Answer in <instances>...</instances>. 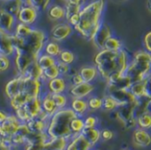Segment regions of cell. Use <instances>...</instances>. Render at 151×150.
<instances>
[{
    "instance_id": "obj_1",
    "label": "cell",
    "mask_w": 151,
    "mask_h": 150,
    "mask_svg": "<svg viewBox=\"0 0 151 150\" xmlns=\"http://www.w3.org/2000/svg\"><path fill=\"white\" fill-rule=\"evenodd\" d=\"M94 62L99 75L107 82L124 74L130 63L128 55L124 49L116 51L100 50L95 56Z\"/></svg>"
},
{
    "instance_id": "obj_2",
    "label": "cell",
    "mask_w": 151,
    "mask_h": 150,
    "mask_svg": "<svg viewBox=\"0 0 151 150\" xmlns=\"http://www.w3.org/2000/svg\"><path fill=\"white\" fill-rule=\"evenodd\" d=\"M105 6V0H93L86 3L80 11L79 23L73 27L81 36L92 41L101 23Z\"/></svg>"
},
{
    "instance_id": "obj_3",
    "label": "cell",
    "mask_w": 151,
    "mask_h": 150,
    "mask_svg": "<svg viewBox=\"0 0 151 150\" xmlns=\"http://www.w3.org/2000/svg\"><path fill=\"white\" fill-rule=\"evenodd\" d=\"M12 41L15 52L23 51L37 59L43 51L44 45L48 41V35L44 30L34 27L31 33L25 38H20L12 34Z\"/></svg>"
},
{
    "instance_id": "obj_4",
    "label": "cell",
    "mask_w": 151,
    "mask_h": 150,
    "mask_svg": "<svg viewBox=\"0 0 151 150\" xmlns=\"http://www.w3.org/2000/svg\"><path fill=\"white\" fill-rule=\"evenodd\" d=\"M77 115L70 108L65 107L58 110L54 115L50 117L46 133L50 138L63 137L70 140L73 137L71 131V121Z\"/></svg>"
},
{
    "instance_id": "obj_5",
    "label": "cell",
    "mask_w": 151,
    "mask_h": 150,
    "mask_svg": "<svg viewBox=\"0 0 151 150\" xmlns=\"http://www.w3.org/2000/svg\"><path fill=\"white\" fill-rule=\"evenodd\" d=\"M151 72V54L147 50L136 51L134 59L129 63L126 74L134 82L142 81Z\"/></svg>"
},
{
    "instance_id": "obj_6",
    "label": "cell",
    "mask_w": 151,
    "mask_h": 150,
    "mask_svg": "<svg viewBox=\"0 0 151 150\" xmlns=\"http://www.w3.org/2000/svg\"><path fill=\"white\" fill-rule=\"evenodd\" d=\"M73 31H74L73 27L65 20L58 22L50 29V40L58 42H64L73 34Z\"/></svg>"
},
{
    "instance_id": "obj_7",
    "label": "cell",
    "mask_w": 151,
    "mask_h": 150,
    "mask_svg": "<svg viewBox=\"0 0 151 150\" xmlns=\"http://www.w3.org/2000/svg\"><path fill=\"white\" fill-rule=\"evenodd\" d=\"M39 14L40 12L34 7L24 4L20 9L19 12L18 13V15L16 16V19L19 23L34 27V25L38 20Z\"/></svg>"
},
{
    "instance_id": "obj_8",
    "label": "cell",
    "mask_w": 151,
    "mask_h": 150,
    "mask_svg": "<svg viewBox=\"0 0 151 150\" xmlns=\"http://www.w3.org/2000/svg\"><path fill=\"white\" fill-rule=\"evenodd\" d=\"M14 68L17 72V75H24L25 72L28 68V66L37 59H35L31 55L23 52V51H16L14 54Z\"/></svg>"
},
{
    "instance_id": "obj_9",
    "label": "cell",
    "mask_w": 151,
    "mask_h": 150,
    "mask_svg": "<svg viewBox=\"0 0 151 150\" xmlns=\"http://www.w3.org/2000/svg\"><path fill=\"white\" fill-rule=\"evenodd\" d=\"M95 90V85L93 83L82 82L79 85L69 86L67 89L68 95L72 98H84L90 96Z\"/></svg>"
},
{
    "instance_id": "obj_10",
    "label": "cell",
    "mask_w": 151,
    "mask_h": 150,
    "mask_svg": "<svg viewBox=\"0 0 151 150\" xmlns=\"http://www.w3.org/2000/svg\"><path fill=\"white\" fill-rule=\"evenodd\" d=\"M50 117L45 113L43 111H41V113L30 119L27 123H26L30 130V132H35V133H44L47 130L49 122H50Z\"/></svg>"
},
{
    "instance_id": "obj_11",
    "label": "cell",
    "mask_w": 151,
    "mask_h": 150,
    "mask_svg": "<svg viewBox=\"0 0 151 150\" xmlns=\"http://www.w3.org/2000/svg\"><path fill=\"white\" fill-rule=\"evenodd\" d=\"M107 95L113 97L119 103V106L136 101V98L129 89H117L107 85Z\"/></svg>"
},
{
    "instance_id": "obj_12",
    "label": "cell",
    "mask_w": 151,
    "mask_h": 150,
    "mask_svg": "<svg viewBox=\"0 0 151 150\" xmlns=\"http://www.w3.org/2000/svg\"><path fill=\"white\" fill-rule=\"evenodd\" d=\"M69 88L68 80L65 77L58 76L44 83V89L52 94H61L67 92Z\"/></svg>"
},
{
    "instance_id": "obj_13",
    "label": "cell",
    "mask_w": 151,
    "mask_h": 150,
    "mask_svg": "<svg viewBox=\"0 0 151 150\" xmlns=\"http://www.w3.org/2000/svg\"><path fill=\"white\" fill-rule=\"evenodd\" d=\"M17 24L16 17L0 7V33L12 34Z\"/></svg>"
},
{
    "instance_id": "obj_14",
    "label": "cell",
    "mask_w": 151,
    "mask_h": 150,
    "mask_svg": "<svg viewBox=\"0 0 151 150\" xmlns=\"http://www.w3.org/2000/svg\"><path fill=\"white\" fill-rule=\"evenodd\" d=\"M111 36H112V33H111V29L110 26H108L104 22H102L98 30L96 31L92 42H93L94 45L100 50L104 48V44H105L106 41Z\"/></svg>"
},
{
    "instance_id": "obj_15",
    "label": "cell",
    "mask_w": 151,
    "mask_h": 150,
    "mask_svg": "<svg viewBox=\"0 0 151 150\" xmlns=\"http://www.w3.org/2000/svg\"><path fill=\"white\" fill-rule=\"evenodd\" d=\"M30 133V130L26 123H21L17 131L11 136V142L13 149L20 150L19 149H23L26 144V138L27 134Z\"/></svg>"
},
{
    "instance_id": "obj_16",
    "label": "cell",
    "mask_w": 151,
    "mask_h": 150,
    "mask_svg": "<svg viewBox=\"0 0 151 150\" xmlns=\"http://www.w3.org/2000/svg\"><path fill=\"white\" fill-rule=\"evenodd\" d=\"M21 122L16 117L15 114H9L8 118L1 123L0 134L4 137H11L19 128Z\"/></svg>"
},
{
    "instance_id": "obj_17",
    "label": "cell",
    "mask_w": 151,
    "mask_h": 150,
    "mask_svg": "<svg viewBox=\"0 0 151 150\" xmlns=\"http://www.w3.org/2000/svg\"><path fill=\"white\" fill-rule=\"evenodd\" d=\"M136 103H137V99H136V101H134L133 103H128L126 104L119 105L116 109L117 118L124 124L126 121H127L128 119L134 117V108L136 106Z\"/></svg>"
},
{
    "instance_id": "obj_18",
    "label": "cell",
    "mask_w": 151,
    "mask_h": 150,
    "mask_svg": "<svg viewBox=\"0 0 151 150\" xmlns=\"http://www.w3.org/2000/svg\"><path fill=\"white\" fill-rule=\"evenodd\" d=\"M21 80L22 76L21 75H16L12 79H11L4 87V94L6 97L11 100L14 96L18 95L20 93L21 89Z\"/></svg>"
},
{
    "instance_id": "obj_19",
    "label": "cell",
    "mask_w": 151,
    "mask_h": 150,
    "mask_svg": "<svg viewBox=\"0 0 151 150\" xmlns=\"http://www.w3.org/2000/svg\"><path fill=\"white\" fill-rule=\"evenodd\" d=\"M41 97H42V95L35 97V98H33L22 106L23 110L26 111V113L27 114V116L29 117L30 119L37 117L41 113V111H42V98Z\"/></svg>"
},
{
    "instance_id": "obj_20",
    "label": "cell",
    "mask_w": 151,
    "mask_h": 150,
    "mask_svg": "<svg viewBox=\"0 0 151 150\" xmlns=\"http://www.w3.org/2000/svg\"><path fill=\"white\" fill-rule=\"evenodd\" d=\"M93 147L81 133L73 135L68 141L65 150H90Z\"/></svg>"
},
{
    "instance_id": "obj_21",
    "label": "cell",
    "mask_w": 151,
    "mask_h": 150,
    "mask_svg": "<svg viewBox=\"0 0 151 150\" xmlns=\"http://www.w3.org/2000/svg\"><path fill=\"white\" fill-rule=\"evenodd\" d=\"M15 49L12 41V34L0 33V55L9 57H13Z\"/></svg>"
},
{
    "instance_id": "obj_22",
    "label": "cell",
    "mask_w": 151,
    "mask_h": 150,
    "mask_svg": "<svg viewBox=\"0 0 151 150\" xmlns=\"http://www.w3.org/2000/svg\"><path fill=\"white\" fill-rule=\"evenodd\" d=\"M133 141L134 144L141 148H148L151 145V134L148 130L138 128L134 132Z\"/></svg>"
},
{
    "instance_id": "obj_23",
    "label": "cell",
    "mask_w": 151,
    "mask_h": 150,
    "mask_svg": "<svg viewBox=\"0 0 151 150\" xmlns=\"http://www.w3.org/2000/svg\"><path fill=\"white\" fill-rule=\"evenodd\" d=\"M48 18L55 22L65 20V6L58 4H51L46 11Z\"/></svg>"
},
{
    "instance_id": "obj_24",
    "label": "cell",
    "mask_w": 151,
    "mask_h": 150,
    "mask_svg": "<svg viewBox=\"0 0 151 150\" xmlns=\"http://www.w3.org/2000/svg\"><path fill=\"white\" fill-rule=\"evenodd\" d=\"M41 98H42V109L50 117L54 115L59 110L55 104L53 99L51 98V95L50 92L44 89V92L42 93Z\"/></svg>"
},
{
    "instance_id": "obj_25",
    "label": "cell",
    "mask_w": 151,
    "mask_h": 150,
    "mask_svg": "<svg viewBox=\"0 0 151 150\" xmlns=\"http://www.w3.org/2000/svg\"><path fill=\"white\" fill-rule=\"evenodd\" d=\"M70 108L78 117H83L89 110L88 101L84 98H72Z\"/></svg>"
},
{
    "instance_id": "obj_26",
    "label": "cell",
    "mask_w": 151,
    "mask_h": 150,
    "mask_svg": "<svg viewBox=\"0 0 151 150\" xmlns=\"http://www.w3.org/2000/svg\"><path fill=\"white\" fill-rule=\"evenodd\" d=\"M133 84L132 80L126 74H122L115 79L111 80L107 82L108 86H111L117 89H129Z\"/></svg>"
},
{
    "instance_id": "obj_27",
    "label": "cell",
    "mask_w": 151,
    "mask_h": 150,
    "mask_svg": "<svg viewBox=\"0 0 151 150\" xmlns=\"http://www.w3.org/2000/svg\"><path fill=\"white\" fill-rule=\"evenodd\" d=\"M84 82L92 83L99 75L98 70L96 65H83L79 71Z\"/></svg>"
},
{
    "instance_id": "obj_28",
    "label": "cell",
    "mask_w": 151,
    "mask_h": 150,
    "mask_svg": "<svg viewBox=\"0 0 151 150\" xmlns=\"http://www.w3.org/2000/svg\"><path fill=\"white\" fill-rule=\"evenodd\" d=\"M69 140L63 137L50 138L43 146V150H65Z\"/></svg>"
},
{
    "instance_id": "obj_29",
    "label": "cell",
    "mask_w": 151,
    "mask_h": 150,
    "mask_svg": "<svg viewBox=\"0 0 151 150\" xmlns=\"http://www.w3.org/2000/svg\"><path fill=\"white\" fill-rule=\"evenodd\" d=\"M50 138V137L47 134L46 132H44V133L30 132L26 138L25 145H42V146H44V144Z\"/></svg>"
},
{
    "instance_id": "obj_30",
    "label": "cell",
    "mask_w": 151,
    "mask_h": 150,
    "mask_svg": "<svg viewBox=\"0 0 151 150\" xmlns=\"http://www.w3.org/2000/svg\"><path fill=\"white\" fill-rule=\"evenodd\" d=\"M83 137L88 141V143L94 147L101 140V131L97 127L94 128H84L81 133Z\"/></svg>"
},
{
    "instance_id": "obj_31",
    "label": "cell",
    "mask_w": 151,
    "mask_h": 150,
    "mask_svg": "<svg viewBox=\"0 0 151 150\" xmlns=\"http://www.w3.org/2000/svg\"><path fill=\"white\" fill-rule=\"evenodd\" d=\"M23 5L24 3L22 0H6L2 3L1 8L16 17Z\"/></svg>"
},
{
    "instance_id": "obj_32",
    "label": "cell",
    "mask_w": 151,
    "mask_h": 150,
    "mask_svg": "<svg viewBox=\"0 0 151 150\" xmlns=\"http://www.w3.org/2000/svg\"><path fill=\"white\" fill-rule=\"evenodd\" d=\"M23 76H26V77H28L30 79L38 80L42 81V70L39 66L37 61L33 62L28 66V68L27 69V71L25 72V74Z\"/></svg>"
},
{
    "instance_id": "obj_33",
    "label": "cell",
    "mask_w": 151,
    "mask_h": 150,
    "mask_svg": "<svg viewBox=\"0 0 151 150\" xmlns=\"http://www.w3.org/2000/svg\"><path fill=\"white\" fill-rule=\"evenodd\" d=\"M22 1L24 4L34 7L40 13L46 11L49 6L53 3V0H22Z\"/></svg>"
},
{
    "instance_id": "obj_34",
    "label": "cell",
    "mask_w": 151,
    "mask_h": 150,
    "mask_svg": "<svg viewBox=\"0 0 151 150\" xmlns=\"http://www.w3.org/2000/svg\"><path fill=\"white\" fill-rule=\"evenodd\" d=\"M61 47H60V44L59 42H55V41H52V40H49L46 42L45 45H44V48H43V53L47 54V55H50L53 57H58L60 51H61Z\"/></svg>"
},
{
    "instance_id": "obj_35",
    "label": "cell",
    "mask_w": 151,
    "mask_h": 150,
    "mask_svg": "<svg viewBox=\"0 0 151 150\" xmlns=\"http://www.w3.org/2000/svg\"><path fill=\"white\" fill-rule=\"evenodd\" d=\"M37 63L39 65V66L42 68V70H45L52 65H57V62H58V59L56 57H53L50 55H47L45 53H41L39 55V57H37Z\"/></svg>"
},
{
    "instance_id": "obj_36",
    "label": "cell",
    "mask_w": 151,
    "mask_h": 150,
    "mask_svg": "<svg viewBox=\"0 0 151 150\" xmlns=\"http://www.w3.org/2000/svg\"><path fill=\"white\" fill-rule=\"evenodd\" d=\"M129 90L136 99L146 95V89H145L143 80L138 81V82H134L132 84L131 88H129Z\"/></svg>"
},
{
    "instance_id": "obj_37",
    "label": "cell",
    "mask_w": 151,
    "mask_h": 150,
    "mask_svg": "<svg viewBox=\"0 0 151 150\" xmlns=\"http://www.w3.org/2000/svg\"><path fill=\"white\" fill-rule=\"evenodd\" d=\"M50 95H51V98L53 99L55 104L57 105V107L59 110L67 107L69 98H68V96H67V95L65 93H61V94H52V93H50Z\"/></svg>"
},
{
    "instance_id": "obj_38",
    "label": "cell",
    "mask_w": 151,
    "mask_h": 150,
    "mask_svg": "<svg viewBox=\"0 0 151 150\" xmlns=\"http://www.w3.org/2000/svg\"><path fill=\"white\" fill-rule=\"evenodd\" d=\"M70 127H71V131L73 133V136L80 134L82 132V130L84 129V118L82 117L76 116L71 121Z\"/></svg>"
},
{
    "instance_id": "obj_39",
    "label": "cell",
    "mask_w": 151,
    "mask_h": 150,
    "mask_svg": "<svg viewBox=\"0 0 151 150\" xmlns=\"http://www.w3.org/2000/svg\"><path fill=\"white\" fill-rule=\"evenodd\" d=\"M57 59L60 62H63L65 64H67V65H72L75 59H76V57L74 55V53L73 51H71L70 50H61L58 57H57Z\"/></svg>"
},
{
    "instance_id": "obj_40",
    "label": "cell",
    "mask_w": 151,
    "mask_h": 150,
    "mask_svg": "<svg viewBox=\"0 0 151 150\" xmlns=\"http://www.w3.org/2000/svg\"><path fill=\"white\" fill-rule=\"evenodd\" d=\"M33 27H34L27 26V25H25V24L17 22V24L15 26V28H14L13 34L16 36H18V37L25 38L26 36H27L31 33V31L33 30Z\"/></svg>"
},
{
    "instance_id": "obj_41",
    "label": "cell",
    "mask_w": 151,
    "mask_h": 150,
    "mask_svg": "<svg viewBox=\"0 0 151 150\" xmlns=\"http://www.w3.org/2000/svg\"><path fill=\"white\" fill-rule=\"evenodd\" d=\"M60 76L59 74V72H58V65H52L45 70L42 71V81L43 83H45L46 81L50 80H52V79H55L57 77Z\"/></svg>"
},
{
    "instance_id": "obj_42",
    "label": "cell",
    "mask_w": 151,
    "mask_h": 150,
    "mask_svg": "<svg viewBox=\"0 0 151 150\" xmlns=\"http://www.w3.org/2000/svg\"><path fill=\"white\" fill-rule=\"evenodd\" d=\"M137 126L139 128L145 129V130H150L151 129V114L145 112L139 116L137 118Z\"/></svg>"
},
{
    "instance_id": "obj_43",
    "label": "cell",
    "mask_w": 151,
    "mask_h": 150,
    "mask_svg": "<svg viewBox=\"0 0 151 150\" xmlns=\"http://www.w3.org/2000/svg\"><path fill=\"white\" fill-rule=\"evenodd\" d=\"M105 50H113V51H116V50H119L121 49H123V45H122V42L121 41L117 38V37H110L105 44H104V48Z\"/></svg>"
},
{
    "instance_id": "obj_44",
    "label": "cell",
    "mask_w": 151,
    "mask_h": 150,
    "mask_svg": "<svg viewBox=\"0 0 151 150\" xmlns=\"http://www.w3.org/2000/svg\"><path fill=\"white\" fill-rule=\"evenodd\" d=\"M118 107H119V103L111 95H106L103 98V107L102 108L104 110H105L107 111H115Z\"/></svg>"
},
{
    "instance_id": "obj_45",
    "label": "cell",
    "mask_w": 151,
    "mask_h": 150,
    "mask_svg": "<svg viewBox=\"0 0 151 150\" xmlns=\"http://www.w3.org/2000/svg\"><path fill=\"white\" fill-rule=\"evenodd\" d=\"M87 101L88 104V109L92 111L100 110L103 107V98L97 96H88Z\"/></svg>"
},
{
    "instance_id": "obj_46",
    "label": "cell",
    "mask_w": 151,
    "mask_h": 150,
    "mask_svg": "<svg viewBox=\"0 0 151 150\" xmlns=\"http://www.w3.org/2000/svg\"><path fill=\"white\" fill-rule=\"evenodd\" d=\"M57 65H58V72H59V74L60 76L62 77H67L70 72H71V70H72V66L70 65H67V64H65L63 62H60L58 60L57 62Z\"/></svg>"
},
{
    "instance_id": "obj_47",
    "label": "cell",
    "mask_w": 151,
    "mask_h": 150,
    "mask_svg": "<svg viewBox=\"0 0 151 150\" xmlns=\"http://www.w3.org/2000/svg\"><path fill=\"white\" fill-rule=\"evenodd\" d=\"M12 66V61L9 57L0 55V72H7Z\"/></svg>"
},
{
    "instance_id": "obj_48",
    "label": "cell",
    "mask_w": 151,
    "mask_h": 150,
    "mask_svg": "<svg viewBox=\"0 0 151 150\" xmlns=\"http://www.w3.org/2000/svg\"><path fill=\"white\" fill-rule=\"evenodd\" d=\"M98 119L95 116H88L84 118V128H94L96 127Z\"/></svg>"
},
{
    "instance_id": "obj_49",
    "label": "cell",
    "mask_w": 151,
    "mask_h": 150,
    "mask_svg": "<svg viewBox=\"0 0 151 150\" xmlns=\"http://www.w3.org/2000/svg\"><path fill=\"white\" fill-rule=\"evenodd\" d=\"M143 83L146 89V95L151 98V72L144 78Z\"/></svg>"
},
{
    "instance_id": "obj_50",
    "label": "cell",
    "mask_w": 151,
    "mask_h": 150,
    "mask_svg": "<svg viewBox=\"0 0 151 150\" xmlns=\"http://www.w3.org/2000/svg\"><path fill=\"white\" fill-rule=\"evenodd\" d=\"M143 44H144V48L145 50H147L148 52H150L151 54V31L148 32L143 38Z\"/></svg>"
},
{
    "instance_id": "obj_51",
    "label": "cell",
    "mask_w": 151,
    "mask_h": 150,
    "mask_svg": "<svg viewBox=\"0 0 151 150\" xmlns=\"http://www.w3.org/2000/svg\"><path fill=\"white\" fill-rule=\"evenodd\" d=\"M113 136H114V133L110 129H104L103 131H101V139L104 141H108L111 140Z\"/></svg>"
},
{
    "instance_id": "obj_52",
    "label": "cell",
    "mask_w": 151,
    "mask_h": 150,
    "mask_svg": "<svg viewBox=\"0 0 151 150\" xmlns=\"http://www.w3.org/2000/svg\"><path fill=\"white\" fill-rule=\"evenodd\" d=\"M79 20H80V14L79 13H76V14H73L72 16H70L69 18H67L65 19V21L67 23H69L73 27H74L78 23H79Z\"/></svg>"
},
{
    "instance_id": "obj_53",
    "label": "cell",
    "mask_w": 151,
    "mask_h": 150,
    "mask_svg": "<svg viewBox=\"0 0 151 150\" xmlns=\"http://www.w3.org/2000/svg\"><path fill=\"white\" fill-rule=\"evenodd\" d=\"M124 126L127 129H131V128H134L135 126H137V119L136 118L133 117L132 118L128 119L127 121H126L124 124Z\"/></svg>"
},
{
    "instance_id": "obj_54",
    "label": "cell",
    "mask_w": 151,
    "mask_h": 150,
    "mask_svg": "<svg viewBox=\"0 0 151 150\" xmlns=\"http://www.w3.org/2000/svg\"><path fill=\"white\" fill-rule=\"evenodd\" d=\"M8 116H9V114L6 111H4L3 110H0V124L3 123L8 118Z\"/></svg>"
},
{
    "instance_id": "obj_55",
    "label": "cell",
    "mask_w": 151,
    "mask_h": 150,
    "mask_svg": "<svg viewBox=\"0 0 151 150\" xmlns=\"http://www.w3.org/2000/svg\"><path fill=\"white\" fill-rule=\"evenodd\" d=\"M146 112L150 113L151 114V99H150L148 104H147V108H146Z\"/></svg>"
},
{
    "instance_id": "obj_56",
    "label": "cell",
    "mask_w": 151,
    "mask_h": 150,
    "mask_svg": "<svg viewBox=\"0 0 151 150\" xmlns=\"http://www.w3.org/2000/svg\"><path fill=\"white\" fill-rule=\"evenodd\" d=\"M0 150H17L16 149H12V148H8V147H4L3 145H0Z\"/></svg>"
},
{
    "instance_id": "obj_57",
    "label": "cell",
    "mask_w": 151,
    "mask_h": 150,
    "mask_svg": "<svg viewBox=\"0 0 151 150\" xmlns=\"http://www.w3.org/2000/svg\"><path fill=\"white\" fill-rule=\"evenodd\" d=\"M147 8L151 11V0H147Z\"/></svg>"
},
{
    "instance_id": "obj_58",
    "label": "cell",
    "mask_w": 151,
    "mask_h": 150,
    "mask_svg": "<svg viewBox=\"0 0 151 150\" xmlns=\"http://www.w3.org/2000/svg\"><path fill=\"white\" fill-rule=\"evenodd\" d=\"M4 1H6V0H0V2H2V3H3V2H4Z\"/></svg>"
},
{
    "instance_id": "obj_59",
    "label": "cell",
    "mask_w": 151,
    "mask_h": 150,
    "mask_svg": "<svg viewBox=\"0 0 151 150\" xmlns=\"http://www.w3.org/2000/svg\"><path fill=\"white\" fill-rule=\"evenodd\" d=\"M0 131H1V124H0Z\"/></svg>"
},
{
    "instance_id": "obj_60",
    "label": "cell",
    "mask_w": 151,
    "mask_h": 150,
    "mask_svg": "<svg viewBox=\"0 0 151 150\" xmlns=\"http://www.w3.org/2000/svg\"><path fill=\"white\" fill-rule=\"evenodd\" d=\"M123 150H129V149H123Z\"/></svg>"
},
{
    "instance_id": "obj_61",
    "label": "cell",
    "mask_w": 151,
    "mask_h": 150,
    "mask_svg": "<svg viewBox=\"0 0 151 150\" xmlns=\"http://www.w3.org/2000/svg\"><path fill=\"white\" fill-rule=\"evenodd\" d=\"M63 1H64V2H65V0H63Z\"/></svg>"
},
{
    "instance_id": "obj_62",
    "label": "cell",
    "mask_w": 151,
    "mask_h": 150,
    "mask_svg": "<svg viewBox=\"0 0 151 150\" xmlns=\"http://www.w3.org/2000/svg\"><path fill=\"white\" fill-rule=\"evenodd\" d=\"M44 150H48V149H44Z\"/></svg>"
},
{
    "instance_id": "obj_63",
    "label": "cell",
    "mask_w": 151,
    "mask_h": 150,
    "mask_svg": "<svg viewBox=\"0 0 151 150\" xmlns=\"http://www.w3.org/2000/svg\"><path fill=\"white\" fill-rule=\"evenodd\" d=\"M17 150H18V149H17Z\"/></svg>"
}]
</instances>
